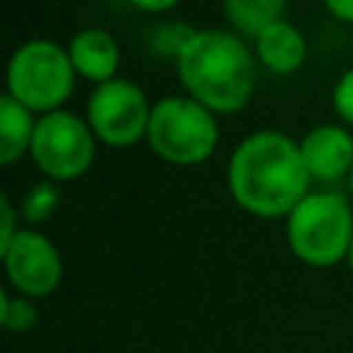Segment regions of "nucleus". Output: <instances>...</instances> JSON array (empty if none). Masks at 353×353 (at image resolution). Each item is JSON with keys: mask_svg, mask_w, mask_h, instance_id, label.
I'll return each mask as SVG.
<instances>
[{"mask_svg": "<svg viewBox=\"0 0 353 353\" xmlns=\"http://www.w3.org/2000/svg\"><path fill=\"white\" fill-rule=\"evenodd\" d=\"M309 182L298 141L279 130L245 135L226 165L229 196L256 218H287L309 193Z\"/></svg>", "mask_w": 353, "mask_h": 353, "instance_id": "nucleus-1", "label": "nucleus"}, {"mask_svg": "<svg viewBox=\"0 0 353 353\" xmlns=\"http://www.w3.org/2000/svg\"><path fill=\"white\" fill-rule=\"evenodd\" d=\"M176 77L188 97L215 116L237 113L256 85V55L229 30H196L176 58Z\"/></svg>", "mask_w": 353, "mask_h": 353, "instance_id": "nucleus-2", "label": "nucleus"}, {"mask_svg": "<svg viewBox=\"0 0 353 353\" xmlns=\"http://www.w3.org/2000/svg\"><path fill=\"white\" fill-rule=\"evenodd\" d=\"M353 243V207L339 190H309L287 215V245L309 268L347 259Z\"/></svg>", "mask_w": 353, "mask_h": 353, "instance_id": "nucleus-3", "label": "nucleus"}, {"mask_svg": "<svg viewBox=\"0 0 353 353\" xmlns=\"http://www.w3.org/2000/svg\"><path fill=\"white\" fill-rule=\"evenodd\" d=\"M74 66L66 47L52 39H30L19 44L6 66V94L28 110L44 116L61 110L74 91Z\"/></svg>", "mask_w": 353, "mask_h": 353, "instance_id": "nucleus-4", "label": "nucleus"}, {"mask_svg": "<svg viewBox=\"0 0 353 353\" xmlns=\"http://www.w3.org/2000/svg\"><path fill=\"white\" fill-rule=\"evenodd\" d=\"M149 149L171 165H199L218 146V116L193 97H163L152 105Z\"/></svg>", "mask_w": 353, "mask_h": 353, "instance_id": "nucleus-5", "label": "nucleus"}, {"mask_svg": "<svg viewBox=\"0 0 353 353\" xmlns=\"http://www.w3.org/2000/svg\"><path fill=\"white\" fill-rule=\"evenodd\" d=\"M97 138L85 119L69 110H52L36 119L30 160L50 182H72L94 163Z\"/></svg>", "mask_w": 353, "mask_h": 353, "instance_id": "nucleus-6", "label": "nucleus"}, {"mask_svg": "<svg viewBox=\"0 0 353 353\" xmlns=\"http://www.w3.org/2000/svg\"><path fill=\"white\" fill-rule=\"evenodd\" d=\"M149 116L152 105L146 102V94L138 83L124 77H113L97 85L85 105V121L94 138L113 149L146 141Z\"/></svg>", "mask_w": 353, "mask_h": 353, "instance_id": "nucleus-7", "label": "nucleus"}, {"mask_svg": "<svg viewBox=\"0 0 353 353\" xmlns=\"http://www.w3.org/2000/svg\"><path fill=\"white\" fill-rule=\"evenodd\" d=\"M6 279L17 295L47 298L63 279V262L52 240L36 229H19L8 248L0 251Z\"/></svg>", "mask_w": 353, "mask_h": 353, "instance_id": "nucleus-8", "label": "nucleus"}, {"mask_svg": "<svg viewBox=\"0 0 353 353\" xmlns=\"http://www.w3.org/2000/svg\"><path fill=\"white\" fill-rule=\"evenodd\" d=\"M301 160L312 182H339L353 168V135L339 124H317L301 141Z\"/></svg>", "mask_w": 353, "mask_h": 353, "instance_id": "nucleus-9", "label": "nucleus"}, {"mask_svg": "<svg viewBox=\"0 0 353 353\" xmlns=\"http://www.w3.org/2000/svg\"><path fill=\"white\" fill-rule=\"evenodd\" d=\"M69 61L77 72V77H85L97 85L116 77L119 69V44L110 30L105 28H83L77 30L66 44Z\"/></svg>", "mask_w": 353, "mask_h": 353, "instance_id": "nucleus-10", "label": "nucleus"}, {"mask_svg": "<svg viewBox=\"0 0 353 353\" xmlns=\"http://www.w3.org/2000/svg\"><path fill=\"white\" fill-rule=\"evenodd\" d=\"M254 55L273 74H295L306 61V39L292 22L281 19L254 39Z\"/></svg>", "mask_w": 353, "mask_h": 353, "instance_id": "nucleus-11", "label": "nucleus"}, {"mask_svg": "<svg viewBox=\"0 0 353 353\" xmlns=\"http://www.w3.org/2000/svg\"><path fill=\"white\" fill-rule=\"evenodd\" d=\"M33 130H36L33 110H28L11 94H3L0 97V165H14L17 160H22V154L30 152Z\"/></svg>", "mask_w": 353, "mask_h": 353, "instance_id": "nucleus-12", "label": "nucleus"}, {"mask_svg": "<svg viewBox=\"0 0 353 353\" xmlns=\"http://www.w3.org/2000/svg\"><path fill=\"white\" fill-rule=\"evenodd\" d=\"M226 22L243 33L256 39L265 28L284 19L287 0H221Z\"/></svg>", "mask_w": 353, "mask_h": 353, "instance_id": "nucleus-13", "label": "nucleus"}, {"mask_svg": "<svg viewBox=\"0 0 353 353\" xmlns=\"http://www.w3.org/2000/svg\"><path fill=\"white\" fill-rule=\"evenodd\" d=\"M0 323L6 331L14 334H25L39 323V309L33 303V298L25 295H0Z\"/></svg>", "mask_w": 353, "mask_h": 353, "instance_id": "nucleus-14", "label": "nucleus"}, {"mask_svg": "<svg viewBox=\"0 0 353 353\" xmlns=\"http://www.w3.org/2000/svg\"><path fill=\"white\" fill-rule=\"evenodd\" d=\"M196 33V28L190 25H179V22H163L154 25V30L149 33V50L157 52L160 58H179V52L185 50V44L190 41V36Z\"/></svg>", "mask_w": 353, "mask_h": 353, "instance_id": "nucleus-15", "label": "nucleus"}, {"mask_svg": "<svg viewBox=\"0 0 353 353\" xmlns=\"http://www.w3.org/2000/svg\"><path fill=\"white\" fill-rule=\"evenodd\" d=\"M58 204V190L50 179L44 182H36L25 196H22V204H19V215L28 221V223H41L52 215Z\"/></svg>", "mask_w": 353, "mask_h": 353, "instance_id": "nucleus-16", "label": "nucleus"}, {"mask_svg": "<svg viewBox=\"0 0 353 353\" xmlns=\"http://www.w3.org/2000/svg\"><path fill=\"white\" fill-rule=\"evenodd\" d=\"M331 108L345 124L353 127V69L342 72V77L336 80V85L331 91Z\"/></svg>", "mask_w": 353, "mask_h": 353, "instance_id": "nucleus-17", "label": "nucleus"}, {"mask_svg": "<svg viewBox=\"0 0 353 353\" xmlns=\"http://www.w3.org/2000/svg\"><path fill=\"white\" fill-rule=\"evenodd\" d=\"M19 226H17V210L11 204V199L3 193L0 196V251L11 245V240L17 237Z\"/></svg>", "mask_w": 353, "mask_h": 353, "instance_id": "nucleus-18", "label": "nucleus"}, {"mask_svg": "<svg viewBox=\"0 0 353 353\" xmlns=\"http://www.w3.org/2000/svg\"><path fill=\"white\" fill-rule=\"evenodd\" d=\"M176 3L179 0H130V6L143 14H163V11H171Z\"/></svg>", "mask_w": 353, "mask_h": 353, "instance_id": "nucleus-19", "label": "nucleus"}, {"mask_svg": "<svg viewBox=\"0 0 353 353\" xmlns=\"http://www.w3.org/2000/svg\"><path fill=\"white\" fill-rule=\"evenodd\" d=\"M323 6L328 8L331 17L342 22H353V0H323Z\"/></svg>", "mask_w": 353, "mask_h": 353, "instance_id": "nucleus-20", "label": "nucleus"}, {"mask_svg": "<svg viewBox=\"0 0 353 353\" xmlns=\"http://www.w3.org/2000/svg\"><path fill=\"white\" fill-rule=\"evenodd\" d=\"M345 262H347V268H350V273H353V243H350V251H347V259H345Z\"/></svg>", "mask_w": 353, "mask_h": 353, "instance_id": "nucleus-21", "label": "nucleus"}, {"mask_svg": "<svg viewBox=\"0 0 353 353\" xmlns=\"http://www.w3.org/2000/svg\"><path fill=\"white\" fill-rule=\"evenodd\" d=\"M347 190H350V199H353V168H350V176H347Z\"/></svg>", "mask_w": 353, "mask_h": 353, "instance_id": "nucleus-22", "label": "nucleus"}]
</instances>
